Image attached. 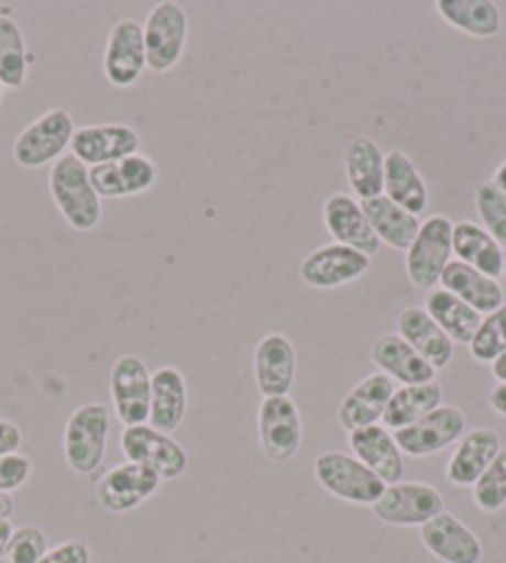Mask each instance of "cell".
I'll list each match as a JSON object with an SVG mask.
<instances>
[{"mask_svg":"<svg viewBox=\"0 0 506 563\" xmlns=\"http://www.w3.org/2000/svg\"><path fill=\"white\" fill-rule=\"evenodd\" d=\"M47 187H51V197L67 227L80 234H90L100 227L102 199L92 187L90 167H85L80 159L73 154L57 159L47 177Z\"/></svg>","mask_w":506,"mask_h":563,"instance_id":"6da1fadb","label":"cell"},{"mask_svg":"<svg viewBox=\"0 0 506 563\" xmlns=\"http://www.w3.org/2000/svg\"><path fill=\"white\" fill-rule=\"evenodd\" d=\"M110 410L100 402H87L67 417L63 454L67 467L80 477H92L102 467L110 440Z\"/></svg>","mask_w":506,"mask_h":563,"instance_id":"7a4b0ae2","label":"cell"},{"mask_svg":"<svg viewBox=\"0 0 506 563\" xmlns=\"http://www.w3.org/2000/svg\"><path fill=\"white\" fill-rule=\"evenodd\" d=\"M75 137V122L63 107L43 112L28 128L21 130L13 142V159L23 169H41L55 164L70 150Z\"/></svg>","mask_w":506,"mask_h":563,"instance_id":"3957f363","label":"cell"},{"mask_svg":"<svg viewBox=\"0 0 506 563\" xmlns=\"http://www.w3.org/2000/svg\"><path fill=\"white\" fill-rule=\"evenodd\" d=\"M314 477L336 499L358 504V507H373L380 499V494L387 487L383 479L375 477L353 454L338 450L318 454L314 462Z\"/></svg>","mask_w":506,"mask_h":563,"instance_id":"277c9868","label":"cell"},{"mask_svg":"<svg viewBox=\"0 0 506 563\" xmlns=\"http://www.w3.org/2000/svg\"><path fill=\"white\" fill-rule=\"evenodd\" d=\"M452 231L454 223L444 213H435L422 221L413 246L405 251V271L413 286L430 294L440 284L444 268L452 261Z\"/></svg>","mask_w":506,"mask_h":563,"instance_id":"5b68a950","label":"cell"},{"mask_svg":"<svg viewBox=\"0 0 506 563\" xmlns=\"http://www.w3.org/2000/svg\"><path fill=\"white\" fill-rule=\"evenodd\" d=\"M144 27L147 67L154 75H164L179 65L189 37V15L179 3L164 0L150 11Z\"/></svg>","mask_w":506,"mask_h":563,"instance_id":"8992f818","label":"cell"},{"mask_svg":"<svg viewBox=\"0 0 506 563\" xmlns=\"http://www.w3.org/2000/svg\"><path fill=\"white\" fill-rule=\"evenodd\" d=\"M120 446L127 462L152 470L162 482L179 479L189 467V454L172 434L154 430L150 424L124 427Z\"/></svg>","mask_w":506,"mask_h":563,"instance_id":"52a82bcc","label":"cell"},{"mask_svg":"<svg viewBox=\"0 0 506 563\" xmlns=\"http://www.w3.org/2000/svg\"><path fill=\"white\" fill-rule=\"evenodd\" d=\"M258 442L266 460L288 464L298 457L304 444V417L290 397H264L256 415Z\"/></svg>","mask_w":506,"mask_h":563,"instance_id":"ba28073f","label":"cell"},{"mask_svg":"<svg viewBox=\"0 0 506 563\" xmlns=\"http://www.w3.org/2000/svg\"><path fill=\"white\" fill-rule=\"evenodd\" d=\"M400 452L407 457L422 460L444 452L466 434V415L454 405H440L435 412L425 415L422 420L410 427L393 432Z\"/></svg>","mask_w":506,"mask_h":563,"instance_id":"9c48e42d","label":"cell"},{"mask_svg":"<svg viewBox=\"0 0 506 563\" xmlns=\"http://www.w3.org/2000/svg\"><path fill=\"white\" fill-rule=\"evenodd\" d=\"M444 511V497L432 484L397 482L385 487L373 504V514L391 527H425Z\"/></svg>","mask_w":506,"mask_h":563,"instance_id":"30bf717a","label":"cell"},{"mask_svg":"<svg viewBox=\"0 0 506 563\" xmlns=\"http://www.w3.org/2000/svg\"><path fill=\"white\" fill-rule=\"evenodd\" d=\"M110 395L114 415L124 427L150 422L152 373L138 355H120L110 371Z\"/></svg>","mask_w":506,"mask_h":563,"instance_id":"8fae6325","label":"cell"},{"mask_svg":"<svg viewBox=\"0 0 506 563\" xmlns=\"http://www.w3.org/2000/svg\"><path fill=\"white\" fill-rule=\"evenodd\" d=\"M162 479L152 470L122 462L107 470L95 487L97 507L107 514H130L160 492Z\"/></svg>","mask_w":506,"mask_h":563,"instance_id":"7c38bea8","label":"cell"},{"mask_svg":"<svg viewBox=\"0 0 506 563\" xmlns=\"http://www.w3.org/2000/svg\"><path fill=\"white\" fill-rule=\"evenodd\" d=\"M107 82L127 90L138 85L147 67V47H144V27L134 18H122L112 25L107 35L105 57H102Z\"/></svg>","mask_w":506,"mask_h":563,"instance_id":"4fadbf2b","label":"cell"},{"mask_svg":"<svg viewBox=\"0 0 506 563\" xmlns=\"http://www.w3.org/2000/svg\"><path fill=\"white\" fill-rule=\"evenodd\" d=\"M370 264H373V258L360 254L355 249L328 244L316 249L314 254H308L300 261L298 274L308 288L336 290L363 278L370 271Z\"/></svg>","mask_w":506,"mask_h":563,"instance_id":"5bb4252c","label":"cell"},{"mask_svg":"<svg viewBox=\"0 0 506 563\" xmlns=\"http://www.w3.org/2000/svg\"><path fill=\"white\" fill-rule=\"evenodd\" d=\"M296 345L284 333H266L253 351V380L264 397H288L296 385Z\"/></svg>","mask_w":506,"mask_h":563,"instance_id":"9a60e30c","label":"cell"},{"mask_svg":"<svg viewBox=\"0 0 506 563\" xmlns=\"http://www.w3.org/2000/svg\"><path fill=\"white\" fill-rule=\"evenodd\" d=\"M140 144V132L130 124H87V128L75 130L70 154L92 169L138 154Z\"/></svg>","mask_w":506,"mask_h":563,"instance_id":"2e32d148","label":"cell"},{"mask_svg":"<svg viewBox=\"0 0 506 563\" xmlns=\"http://www.w3.org/2000/svg\"><path fill=\"white\" fill-rule=\"evenodd\" d=\"M422 547L442 563H482L484 547L476 533L450 511L420 527Z\"/></svg>","mask_w":506,"mask_h":563,"instance_id":"e0dca14e","label":"cell"},{"mask_svg":"<svg viewBox=\"0 0 506 563\" xmlns=\"http://www.w3.org/2000/svg\"><path fill=\"white\" fill-rule=\"evenodd\" d=\"M323 223L326 231L333 239V244L355 249L360 254L373 258L380 251V239L365 217L360 201L350 194H333L323 203Z\"/></svg>","mask_w":506,"mask_h":563,"instance_id":"ac0fdd59","label":"cell"},{"mask_svg":"<svg viewBox=\"0 0 506 563\" xmlns=\"http://www.w3.org/2000/svg\"><path fill=\"white\" fill-rule=\"evenodd\" d=\"M502 437L492 427H474L457 442L450 462H447L444 477L454 487H474L490 464L502 452Z\"/></svg>","mask_w":506,"mask_h":563,"instance_id":"d6986e66","label":"cell"},{"mask_svg":"<svg viewBox=\"0 0 506 563\" xmlns=\"http://www.w3.org/2000/svg\"><path fill=\"white\" fill-rule=\"evenodd\" d=\"M157 164L144 154H130L102 167L90 169V179L100 199H127L150 191L157 184Z\"/></svg>","mask_w":506,"mask_h":563,"instance_id":"ffe728a7","label":"cell"},{"mask_svg":"<svg viewBox=\"0 0 506 563\" xmlns=\"http://www.w3.org/2000/svg\"><path fill=\"white\" fill-rule=\"evenodd\" d=\"M348 444L353 450V457L363 462L365 467L383 479L387 487L403 482L405 460L400 446L395 442V434L385 424H370L363 430L348 434Z\"/></svg>","mask_w":506,"mask_h":563,"instance_id":"44dd1931","label":"cell"},{"mask_svg":"<svg viewBox=\"0 0 506 563\" xmlns=\"http://www.w3.org/2000/svg\"><path fill=\"white\" fill-rule=\"evenodd\" d=\"M370 357H373L377 373L387 375L393 383L425 385L437 380L435 367L400 333H385L375 338L373 347H370Z\"/></svg>","mask_w":506,"mask_h":563,"instance_id":"7402d4cb","label":"cell"},{"mask_svg":"<svg viewBox=\"0 0 506 563\" xmlns=\"http://www.w3.org/2000/svg\"><path fill=\"white\" fill-rule=\"evenodd\" d=\"M395 393V385L387 375L373 373L360 380L338 407V422L350 434L370 424L383 422L387 402Z\"/></svg>","mask_w":506,"mask_h":563,"instance_id":"603a6c76","label":"cell"},{"mask_svg":"<svg viewBox=\"0 0 506 563\" xmlns=\"http://www.w3.org/2000/svg\"><path fill=\"white\" fill-rule=\"evenodd\" d=\"M397 333H400L437 373L444 371V367L452 363V338L435 323L422 306H407L400 310V316H397Z\"/></svg>","mask_w":506,"mask_h":563,"instance_id":"cb8c5ba5","label":"cell"},{"mask_svg":"<svg viewBox=\"0 0 506 563\" xmlns=\"http://www.w3.org/2000/svg\"><path fill=\"white\" fill-rule=\"evenodd\" d=\"M343 167L358 201L375 199L385 187V152L370 137H353L343 150Z\"/></svg>","mask_w":506,"mask_h":563,"instance_id":"d4e9b609","label":"cell"},{"mask_svg":"<svg viewBox=\"0 0 506 563\" xmlns=\"http://www.w3.org/2000/svg\"><path fill=\"white\" fill-rule=\"evenodd\" d=\"M189 393L187 380L182 371L172 365H164L152 375V407H150V427L160 432L172 434L179 430L184 417H187Z\"/></svg>","mask_w":506,"mask_h":563,"instance_id":"484cf974","label":"cell"},{"mask_svg":"<svg viewBox=\"0 0 506 563\" xmlns=\"http://www.w3.org/2000/svg\"><path fill=\"white\" fill-rule=\"evenodd\" d=\"M440 286L444 290H450L452 296L464 300L466 306H472L476 313L482 316H490L496 308H502L506 303L499 280L462 264V261L457 258H452L450 266L444 268Z\"/></svg>","mask_w":506,"mask_h":563,"instance_id":"4316f807","label":"cell"},{"mask_svg":"<svg viewBox=\"0 0 506 563\" xmlns=\"http://www.w3.org/2000/svg\"><path fill=\"white\" fill-rule=\"evenodd\" d=\"M383 194L397 207L420 217L430 207V189L417 169V164L403 150L385 154V187Z\"/></svg>","mask_w":506,"mask_h":563,"instance_id":"83f0119b","label":"cell"},{"mask_svg":"<svg viewBox=\"0 0 506 563\" xmlns=\"http://www.w3.org/2000/svg\"><path fill=\"white\" fill-rule=\"evenodd\" d=\"M452 254L457 261L472 266L482 274L499 280L504 276V254L506 251L496 244V239L482 223L457 221L452 231Z\"/></svg>","mask_w":506,"mask_h":563,"instance_id":"f1b7e54d","label":"cell"},{"mask_svg":"<svg viewBox=\"0 0 506 563\" xmlns=\"http://www.w3.org/2000/svg\"><path fill=\"white\" fill-rule=\"evenodd\" d=\"M360 207H363L370 227H373L375 236L380 239V244H387L397 251H407L413 246L417 231L422 227L420 217L400 209L397 203L387 199L385 194H380L375 199L360 201Z\"/></svg>","mask_w":506,"mask_h":563,"instance_id":"f546056e","label":"cell"},{"mask_svg":"<svg viewBox=\"0 0 506 563\" xmlns=\"http://www.w3.org/2000/svg\"><path fill=\"white\" fill-rule=\"evenodd\" d=\"M444 400V390L440 383H425V385H403L395 387V393L387 402V410L383 415V424L391 432L410 427L413 422L422 420L425 415L435 412Z\"/></svg>","mask_w":506,"mask_h":563,"instance_id":"4dcf8cb0","label":"cell"},{"mask_svg":"<svg viewBox=\"0 0 506 563\" xmlns=\"http://www.w3.org/2000/svg\"><path fill=\"white\" fill-rule=\"evenodd\" d=\"M430 318L440 325L447 335L452 338V343H464L470 345L476 330L482 325V313H476L472 306H466L464 300L452 296L450 290L435 288L427 294L425 306H422Z\"/></svg>","mask_w":506,"mask_h":563,"instance_id":"1f68e13d","label":"cell"},{"mask_svg":"<svg viewBox=\"0 0 506 563\" xmlns=\"http://www.w3.org/2000/svg\"><path fill=\"white\" fill-rule=\"evenodd\" d=\"M437 13L447 25L472 37H496L502 33V11L492 0H437Z\"/></svg>","mask_w":506,"mask_h":563,"instance_id":"d6a6232c","label":"cell"},{"mask_svg":"<svg viewBox=\"0 0 506 563\" xmlns=\"http://www.w3.org/2000/svg\"><path fill=\"white\" fill-rule=\"evenodd\" d=\"M35 55L28 51L21 23L3 11L0 13V85L6 90H23Z\"/></svg>","mask_w":506,"mask_h":563,"instance_id":"836d02e7","label":"cell"},{"mask_svg":"<svg viewBox=\"0 0 506 563\" xmlns=\"http://www.w3.org/2000/svg\"><path fill=\"white\" fill-rule=\"evenodd\" d=\"M506 353V303L482 318V325L470 343V355L476 363H494Z\"/></svg>","mask_w":506,"mask_h":563,"instance_id":"e575fe53","label":"cell"},{"mask_svg":"<svg viewBox=\"0 0 506 563\" xmlns=\"http://www.w3.org/2000/svg\"><path fill=\"white\" fill-rule=\"evenodd\" d=\"M474 209L480 213L482 227L490 231L496 239V244L506 251V194L502 189H496L492 181L476 184Z\"/></svg>","mask_w":506,"mask_h":563,"instance_id":"d590c367","label":"cell"},{"mask_svg":"<svg viewBox=\"0 0 506 563\" xmlns=\"http://www.w3.org/2000/svg\"><path fill=\"white\" fill-rule=\"evenodd\" d=\"M472 497L476 509L484 514H496L506 507V446H502L490 470L474 484Z\"/></svg>","mask_w":506,"mask_h":563,"instance_id":"8d00e7d4","label":"cell"},{"mask_svg":"<svg viewBox=\"0 0 506 563\" xmlns=\"http://www.w3.org/2000/svg\"><path fill=\"white\" fill-rule=\"evenodd\" d=\"M47 551V539L43 529L21 527L13 531V539L8 543L0 563H37Z\"/></svg>","mask_w":506,"mask_h":563,"instance_id":"74e56055","label":"cell"},{"mask_svg":"<svg viewBox=\"0 0 506 563\" xmlns=\"http://www.w3.org/2000/svg\"><path fill=\"white\" fill-rule=\"evenodd\" d=\"M33 477V462L25 454H6L0 457V492L13 494L23 489Z\"/></svg>","mask_w":506,"mask_h":563,"instance_id":"f35d334b","label":"cell"},{"mask_svg":"<svg viewBox=\"0 0 506 563\" xmlns=\"http://www.w3.org/2000/svg\"><path fill=\"white\" fill-rule=\"evenodd\" d=\"M37 563H92V551L82 539H70L47 549Z\"/></svg>","mask_w":506,"mask_h":563,"instance_id":"ab89813d","label":"cell"},{"mask_svg":"<svg viewBox=\"0 0 506 563\" xmlns=\"http://www.w3.org/2000/svg\"><path fill=\"white\" fill-rule=\"evenodd\" d=\"M23 446V430L11 420H0V457L18 454Z\"/></svg>","mask_w":506,"mask_h":563,"instance_id":"60d3db41","label":"cell"},{"mask_svg":"<svg viewBox=\"0 0 506 563\" xmlns=\"http://www.w3.org/2000/svg\"><path fill=\"white\" fill-rule=\"evenodd\" d=\"M490 407L496 415L506 417V383H496V387L490 393Z\"/></svg>","mask_w":506,"mask_h":563,"instance_id":"b9f144b4","label":"cell"},{"mask_svg":"<svg viewBox=\"0 0 506 563\" xmlns=\"http://www.w3.org/2000/svg\"><path fill=\"white\" fill-rule=\"evenodd\" d=\"M13 531H15V527L11 523V519L0 521V559H3L8 543H11V539H13Z\"/></svg>","mask_w":506,"mask_h":563,"instance_id":"7bdbcfd3","label":"cell"},{"mask_svg":"<svg viewBox=\"0 0 506 563\" xmlns=\"http://www.w3.org/2000/svg\"><path fill=\"white\" fill-rule=\"evenodd\" d=\"M15 511V501H13V494H3L0 492V521H8L13 517Z\"/></svg>","mask_w":506,"mask_h":563,"instance_id":"ee69618b","label":"cell"},{"mask_svg":"<svg viewBox=\"0 0 506 563\" xmlns=\"http://www.w3.org/2000/svg\"><path fill=\"white\" fill-rule=\"evenodd\" d=\"M492 375L496 377V383H506V353L492 363Z\"/></svg>","mask_w":506,"mask_h":563,"instance_id":"f6af8a7d","label":"cell"},{"mask_svg":"<svg viewBox=\"0 0 506 563\" xmlns=\"http://www.w3.org/2000/svg\"><path fill=\"white\" fill-rule=\"evenodd\" d=\"M492 184L496 189H502L506 194V159L499 164V167L494 169V177H492Z\"/></svg>","mask_w":506,"mask_h":563,"instance_id":"bcb514c9","label":"cell"},{"mask_svg":"<svg viewBox=\"0 0 506 563\" xmlns=\"http://www.w3.org/2000/svg\"><path fill=\"white\" fill-rule=\"evenodd\" d=\"M3 95H6V87L0 85V102H3Z\"/></svg>","mask_w":506,"mask_h":563,"instance_id":"7dc6e473","label":"cell"},{"mask_svg":"<svg viewBox=\"0 0 506 563\" xmlns=\"http://www.w3.org/2000/svg\"><path fill=\"white\" fill-rule=\"evenodd\" d=\"M504 276H506V254H504Z\"/></svg>","mask_w":506,"mask_h":563,"instance_id":"c3c4849f","label":"cell"}]
</instances>
